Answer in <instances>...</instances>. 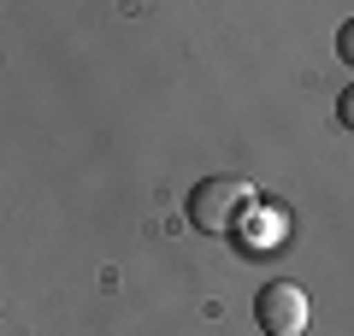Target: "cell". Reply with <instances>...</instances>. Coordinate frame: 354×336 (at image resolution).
Returning a JSON list of instances; mask_svg holds the SVG:
<instances>
[{"instance_id": "3957f363", "label": "cell", "mask_w": 354, "mask_h": 336, "mask_svg": "<svg viewBox=\"0 0 354 336\" xmlns=\"http://www.w3.org/2000/svg\"><path fill=\"white\" fill-rule=\"evenodd\" d=\"M337 118H342V130H354V83L342 88V100H337Z\"/></svg>"}, {"instance_id": "7a4b0ae2", "label": "cell", "mask_w": 354, "mask_h": 336, "mask_svg": "<svg viewBox=\"0 0 354 336\" xmlns=\"http://www.w3.org/2000/svg\"><path fill=\"white\" fill-rule=\"evenodd\" d=\"M254 319H260L266 336H301L307 330V295L290 277H272V283L254 295Z\"/></svg>"}, {"instance_id": "277c9868", "label": "cell", "mask_w": 354, "mask_h": 336, "mask_svg": "<svg viewBox=\"0 0 354 336\" xmlns=\"http://www.w3.org/2000/svg\"><path fill=\"white\" fill-rule=\"evenodd\" d=\"M337 53H342V59H348V65H354V24H348V30H342V36H337Z\"/></svg>"}, {"instance_id": "6da1fadb", "label": "cell", "mask_w": 354, "mask_h": 336, "mask_svg": "<svg viewBox=\"0 0 354 336\" xmlns=\"http://www.w3.org/2000/svg\"><path fill=\"white\" fill-rule=\"evenodd\" d=\"M254 212V183L248 177H201L189 189V224L207 236H225Z\"/></svg>"}]
</instances>
